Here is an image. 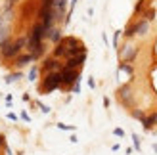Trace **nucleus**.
I'll return each instance as SVG.
<instances>
[{
    "instance_id": "obj_25",
    "label": "nucleus",
    "mask_w": 157,
    "mask_h": 155,
    "mask_svg": "<svg viewBox=\"0 0 157 155\" xmlns=\"http://www.w3.org/2000/svg\"><path fill=\"white\" fill-rule=\"evenodd\" d=\"M8 38H10V33H8L4 27H0V44H2L4 40H8Z\"/></svg>"
},
{
    "instance_id": "obj_22",
    "label": "nucleus",
    "mask_w": 157,
    "mask_h": 155,
    "mask_svg": "<svg viewBox=\"0 0 157 155\" xmlns=\"http://www.w3.org/2000/svg\"><path fill=\"white\" fill-rule=\"evenodd\" d=\"M144 10H146V0H138L134 6V15H142Z\"/></svg>"
},
{
    "instance_id": "obj_12",
    "label": "nucleus",
    "mask_w": 157,
    "mask_h": 155,
    "mask_svg": "<svg viewBox=\"0 0 157 155\" xmlns=\"http://www.w3.org/2000/svg\"><path fill=\"white\" fill-rule=\"evenodd\" d=\"M61 29L59 27H52V29H48V35H46V40H50V42H54V44H58L59 40H61Z\"/></svg>"
},
{
    "instance_id": "obj_4",
    "label": "nucleus",
    "mask_w": 157,
    "mask_h": 155,
    "mask_svg": "<svg viewBox=\"0 0 157 155\" xmlns=\"http://www.w3.org/2000/svg\"><path fill=\"white\" fill-rule=\"evenodd\" d=\"M19 54H21V50L13 44L12 38H8V40H4L2 44H0V58L6 59V61H13Z\"/></svg>"
},
{
    "instance_id": "obj_10",
    "label": "nucleus",
    "mask_w": 157,
    "mask_h": 155,
    "mask_svg": "<svg viewBox=\"0 0 157 155\" xmlns=\"http://www.w3.org/2000/svg\"><path fill=\"white\" fill-rule=\"evenodd\" d=\"M65 54H67V44L63 40V36H61V40L58 44H54V50H52V58L56 59H65Z\"/></svg>"
},
{
    "instance_id": "obj_7",
    "label": "nucleus",
    "mask_w": 157,
    "mask_h": 155,
    "mask_svg": "<svg viewBox=\"0 0 157 155\" xmlns=\"http://www.w3.org/2000/svg\"><path fill=\"white\" fill-rule=\"evenodd\" d=\"M138 54H140L138 46L127 44V46H123V48H119V58H121V61H124V63H132V61L138 58Z\"/></svg>"
},
{
    "instance_id": "obj_15",
    "label": "nucleus",
    "mask_w": 157,
    "mask_h": 155,
    "mask_svg": "<svg viewBox=\"0 0 157 155\" xmlns=\"http://www.w3.org/2000/svg\"><path fill=\"white\" fill-rule=\"evenodd\" d=\"M123 36H124V38H134V36H136V21L128 23L127 29L123 31Z\"/></svg>"
},
{
    "instance_id": "obj_30",
    "label": "nucleus",
    "mask_w": 157,
    "mask_h": 155,
    "mask_svg": "<svg viewBox=\"0 0 157 155\" xmlns=\"http://www.w3.org/2000/svg\"><path fill=\"white\" fill-rule=\"evenodd\" d=\"M21 119H23V121H25V123H31V117H29V113H25V111H23V113H21Z\"/></svg>"
},
{
    "instance_id": "obj_5",
    "label": "nucleus",
    "mask_w": 157,
    "mask_h": 155,
    "mask_svg": "<svg viewBox=\"0 0 157 155\" xmlns=\"http://www.w3.org/2000/svg\"><path fill=\"white\" fill-rule=\"evenodd\" d=\"M29 35V44H36V42H44L46 40V35H48V31L44 29V25L42 23H35L33 27H31V33H27Z\"/></svg>"
},
{
    "instance_id": "obj_21",
    "label": "nucleus",
    "mask_w": 157,
    "mask_h": 155,
    "mask_svg": "<svg viewBox=\"0 0 157 155\" xmlns=\"http://www.w3.org/2000/svg\"><path fill=\"white\" fill-rule=\"evenodd\" d=\"M38 73H40V67H38V65H33V67H31V71H29V81L35 82L36 77H38Z\"/></svg>"
},
{
    "instance_id": "obj_35",
    "label": "nucleus",
    "mask_w": 157,
    "mask_h": 155,
    "mask_svg": "<svg viewBox=\"0 0 157 155\" xmlns=\"http://www.w3.org/2000/svg\"><path fill=\"white\" fill-rule=\"evenodd\" d=\"M4 21H6V17H2V15H0V27H4Z\"/></svg>"
},
{
    "instance_id": "obj_32",
    "label": "nucleus",
    "mask_w": 157,
    "mask_h": 155,
    "mask_svg": "<svg viewBox=\"0 0 157 155\" xmlns=\"http://www.w3.org/2000/svg\"><path fill=\"white\" fill-rule=\"evenodd\" d=\"M88 86H90V88H96V81H94L92 77H90V79H88Z\"/></svg>"
},
{
    "instance_id": "obj_6",
    "label": "nucleus",
    "mask_w": 157,
    "mask_h": 155,
    "mask_svg": "<svg viewBox=\"0 0 157 155\" xmlns=\"http://www.w3.org/2000/svg\"><path fill=\"white\" fill-rule=\"evenodd\" d=\"M61 69H63V63H61L59 59L52 58V56L44 58V61L40 63V73L42 75H46V73H56V71H61Z\"/></svg>"
},
{
    "instance_id": "obj_11",
    "label": "nucleus",
    "mask_w": 157,
    "mask_h": 155,
    "mask_svg": "<svg viewBox=\"0 0 157 155\" xmlns=\"http://www.w3.org/2000/svg\"><path fill=\"white\" fill-rule=\"evenodd\" d=\"M155 125H157V111H153V113H150V115H146V117L142 119V127H144V130H151Z\"/></svg>"
},
{
    "instance_id": "obj_8",
    "label": "nucleus",
    "mask_w": 157,
    "mask_h": 155,
    "mask_svg": "<svg viewBox=\"0 0 157 155\" xmlns=\"http://www.w3.org/2000/svg\"><path fill=\"white\" fill-rule=\"evenodd\" d=\"M33 61H35V59H33V56H31L29 52H21L19 56H17V58L13 59V67L17 69V71H21L23 67H27V65H31V63H33Z\"/></svg>"
},
{
    "instance_id": "obj_20",
    "label": "nucleus",
    "mask_w": 157,
    "mask_h": 155,
    "mask_svg": "<svg viewBox=\"0 0 157 155\" xmlns=\"http://www.w3.org/2000/svg\"><path fill=\"white\" fill-rule=\"evenodd\" d=\"M21 71H15V73H10V75H6V84H12V82H15V81H17V79H21Z\"/></svg>"
},
{
    "instance_id": "obj_36",
    "label": "nucleus",
    "mask_w": 157,
    "mask_h": 155,
    "mask_svg": "<svg viewBox=\"0 0 157 155\" xmlns=\"http://www.w3.org/2000/svg\"><path fill=\"white\" fill-rule=\"evenodd\" d=\"M8 2H12V4H15V2H19V0H8Z\"/></svg>"
},
{
    "instance_id": "obj_23",
    "label": "nucleus",
    "mask_w": 157,
    "mask_h": 155,
    "mask_svg": "<svg viewBox=\"0 0 157 155\" xmlns=\"http://www.w3.org/2000/svg\"><path fill=\"white\" fill-rule=\"evenodd\" d=\"M33 10H35L33 4H25V6H23V8H21V15H23V19H27V15L33 12Z\"/></svg>"
},
{
    "instance_id": "obj_31",
    "label": "nucleus",
    "mask_w": 157,
    "mask_h": 155,
    "mask_svg": "<svg viewBox=\"0 0 157 155\" xmlns=\"http://www.w3.org/2000/svg\"><path fill=\"white\" fill-rule=\"evenodd\" d=\"M58 128H61V130H75L73 127H67V125H61V123H59V125H58Z\"/></svg>"
},
{
    "instance_id": "obj_26",
    "label": "nucleus",
    "mask_w": 157,
    "mask_h": 155,
    "mask_svg": "<svg viewBox=\"0 0 157 155\" xmlns=\"http://www.w3.org/2000/svg\"><path fill=\"white\" fill-rule=\"evenodd\" d=\"M132 144H134V148L140 151V148H142V144H140V138H138L136 134H132Z\"/></svg>"
},
{
    "instance_id": "obj_1",
    "label": "nucleus",
    "mask_w": 157,
    "mask_h": 155,
    "mask_svg": "<svg viewBox=\"0 0 157 155\" xmlns=\"http://www.w3.org/2000/svg\"><path fill=\"white\" fill-rule=\"evenodd\" d=\"M58 88H61V75H59V71L42 75V81H40V84H38V92H40V94H50V92L58 90Z\"/></svg>"
},
{
    "instance_id": "obj_33",
    "label": "nucleus",
    "mask_w": 157,
    "mask_h": 155,
    "mask_svg": "<svg viewBox=\"0 0 157 155\" xmlns=\"http://www.w3.org/2000/svg\"><path fill=\"white\" fill-rule=\"evenodd\" d=\"M4 151H6V155H12L13 151H12V148H10V146H4Z\"/></svg>"
},
{
    "instance_id": "obj_16",
    "label": "nucleus",
    "mask_w": 157,
    "mask_h": 155,
    "mask_svg": "<svg viewBox=\"0 0 157 155\" xmlns=\"http://www.w3.org/2000/svg\"><path fill=\"white\" fill-rule=\"evenodd\" d=\"M13 44H15V46H17V48L23 52V50L27 48V44H29V35H21V36H17V38L13 40Z\"/></svg>"
},
{
    "instance_id": "obj_29",
    "label": "nucleus",
    "mask_w": 157,
    "mask_h": 155,
    "mask_svg": "<svg viewBox=\"0 0 157 155\" xmlns=\"http://www.w3.org/2000/svg\"><path fill=\"white\" fill-rule=\"evenodd\" d=\"M4 146H6V136H4V134H0V151L4 149Z\"/></svg>"
},
{
    "instance_id": "obj_34",
    "label": "nucleus",
    "mask_w": 157,
    "mask_h": 155,
    "mask_svg": "<svg viewBox=\"0 0 157 155\" xmlns=\"http://www.w3.org/2000/svg\"><path fill=\"white\" fill-rule=\"evenodd\" d=\"M109 104H111V102H109V98H104V105H105V107H109Z\"/></svg>"
},
{
    "instance_id": "obj_2",
    "label": "nucleus",
    "mask_w": 157,
    "mask_h": 155,
    "mask_svg": "<svg viewBox=\"0 0 157 155\" xmlns=\"http://www.w3.org/2000/svg\"><path fill=\"white\" fill-rule=\"evenodd\" d=\"M59 75H61V88L67 90V92L75 86V82L81 81V71H78V69H67V67H63L59 71Z\"/></svg>"
},
{
    "instance_id": "obj_9",
    "label": "nucleus",
    "mask_w": 157,
    "mask_h": 155,
    "mask_svg": "<svg viewBox=\"0 0 157 155\" xmlns=\"http://www.w3.org/2000/svg\"><path fill=\"white\" fill-rule=\"evenodd\" d=\"M84 61H86V52L84 54H78V56H75V58H67L63 67H67V69H78V71H81V67L84 65Z\"/></svg>"
},
{
    "instance_id": "obj_37",
    "label": "nucleus",
    "mask_w": 157,
    "mask_h": 155,
    "mask_svg": "<svg viewBox=\"0 0 157 155\" xmlns=\"http://www.w3.org/2000/svg\"><path fill=\"white\" fill-rule=\"evenodd\" d=\"M0 59H2V58H0ZM0 65H2V63H0Z\"/></svg>"
},
{
    "instance_id": "obj_27",
    "label": "nucleus",
    "mask_w": 157,
    "mask_h": 155,
    "mask_svg": "<svg viewBox=\"0 0 157 155\" xmlns=\"http://www.w3.org/2000/svg\"><path fill=\"white\" fill-rule=\"evenodd\" d=\"M35 104L40 107V111H42V113H50V107H48V105H44V104H40V102H35Z\"/></svg>"
},
{
    "instance_id": "obj_17",
    "label": "nucleus",
    "mask_w": 157,
    "mask_h": 155,
    "mask_svg": "<svg viewBox=\"0 0 157 155\" xmlns=\"http://www.w3.org/2000/svg\"><path fill=\"white\" fill-rule=\"evenodd\" d=\"M119 71H124L130 79L134 77V67H132V63H124V61H121V63H119Z\"/></svg>"
},
{
    "instance_id": "obj_14",
    "label": "nucleus",
    "mask_w": 157,
    "mask_h": 155,
    "mask_svg": "<svg viewBox=\"0 0 157 155\" xmlns=\"http://www.w3.org/2000/svg\"><path fill=\"white\" fill-rule=\"evenodd\" d=\"M86 52V46L81 42V44H77V46H71V48H67V54H65V59L67 58H75L78 56V54H84Z\"/></svg>"
},
{
    "instance_id": "obj_19",
    "label": "nucleus",
    "mask_w": 157,
    "mask_h": 155,
    "mask_svg": "<svg viewBox=\"0 0 157 155\" xmlns=\"http://www.w3.org/2000/svg\"><path fill=\"white\" fill-rule=\"evenodd\" d=\"M142 19H146V21H153L155 19V10L153 8H146L142 12Z\"/></svg>"
},
{
    "instance_id": "obj_24",
    "label": "nucleus",
    "mask_w": 157,
    "mask_h": 155,
    "mask_svg": "<svg viewBox=\"0 0 157 155\" xmlns=\"http://www.w3.org/2000/svg\"><path fill=\"white\" fill-rule=\"evenodd\" d=\"M121 35H123V31H115V33H113V48H117V50H119V38H121Z\"/></svg>"
},
{
    "instance_id": "obj_3",
    "label": "nucleus",
    "mask_w": 157,
    "mask_h": 155,
    "mask_svg": "<svg viewBox=\"0 0 157 155\" xmlns=\"http://www.w3.org/2000/svg\"><path fill=\"white\" fill-rule=\"evenodd\" d=\"M117 100H119V104L123 107H127V109H132L134 107V94H132V86L130 84H123V86L117 88Z\"/></svg>"
},
{
    "instance_id": "obj_18",
    "label": "nucleus",
    "mask_w": 157,
    "mask_h": 155,
    "mask_svg": "<svg viewBox=\"0 0 157 155\" xmlns=\"http://www.w3.org/2000/svg\"><path fill=\"white\" fill-rule=\"evenodd\" d=\"M130 115H132L136 121L142 123V119L146 117V111H144V109H138V107H132V109H130Z\"/></svg>"
},
{
    "instance_id": "obj_28",
    "label": "nucleus",
    "mask_w": 157,
    "mask_h": 155,
    "mask_svg": "<svg viewBox=\"0 0 157 155\" xmlns=\"http://www.w3.org/2000/svg\"><path fill=\"white\" fill-rule=\"evenodd\" d=\"M113 134H115V136H119V138H123V136H124V130H123V128H115V130H113Z\"/></svg>"
},
{
    "instance_id": "obj_13",
    "label": "nucleus",
    "mask_w": 157,
    "mask_h": 155,
    "mask_svg": "<svg viewBox=\"0 0 157 155\" xmlns=\"http://www.w3.org/2000/svg\"><path fill=\"white\" fill-rule=\"evenodd\" d=\"M147 33H150V21L138 19V21H136V35H138V36H146Z\"/></svg>"
}]
</instances>
